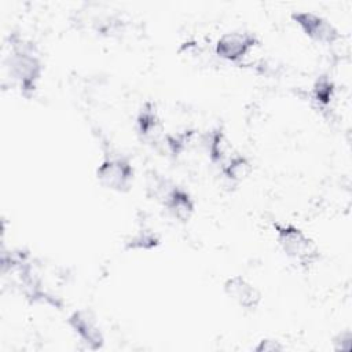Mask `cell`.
I'll return each mask as SVG.
<instances>
[{
  "instance_id": "obj_1",
  "label": "cell",
  "mask_w": 352,
  "mask_h": 352,
  "mask_svg": "<svg viewBox=\"0 0 352 352\" xmlns=\"http://www.w3.org/2000/svg\"><path fill=\"white\" fill-rule=\"evenodd\" d=\"M4 63L11 81L21 94L28 98L32 96L38 88L44 72V65L34 43L11 34Z\"/></svg>"
},
{
  "instance_id": "obj_2",
  "label": "cell",
  "mask_w": 352,
  "mask_h": 352,
  "mask_svg": "<svg viewBox=\"0 0 352 352\" xmlns=\"http://www.w3.org/2000/svg\"><path fill=\"white\" fill-rule=\"evenodd\" d=\"M272 230L279 249L290 261L301 268H311L319 261V248L304 230L283 221H274Z\"/></svg>"
},
{
  "instance_id": "obj_3",
  "label": "cell",
  "mask_w": 352,
  "mask_h": 352,
  "mask_svg": "<svg viewBox=\"0 0 352 352\" xmlns=\"http://www.w3.org/2000/svg\"><path fill=\"white\" fill-rule=\"evenodd\" d=\"M96 180L116 192H128L135 179V168L126 155L106 154L95 170Z\"/></svg>"
},
{
  "instance_id": "obj_4",
  "label": "cell",
  "mask_w": 352,
  "mask_h": 352,
  "mask_svg": "<svg viewBox=\"0 0 352 352\" xmlns=\"http://www.w3.org/2000/svg\"><path fill=\"white\" fill-rule=\"evenodd\" d=\"M258 37L249 30H231L223 33L213 48L214 55L230 63H241L257 45Z\"/></svg>"
},
{
  "instance_id": "obj_5",
  "label": "cell",
  "mask_w": 352,
  "mask_h": 352,
  "mask_svg": "<svg viewBox=\"0 0 352 352\" xmlns=\"http://www.w3.org/2000/svg\"><path fill=\"white\" fill-rule=\"evenodd\" d=\"M292 21L298 26L304 36L318 44L331 45L341 38L340 30L320 14L312 11H294L292 12Z\"/></svg>"
},
{
  "instance_id": "obj_6",
  "label": "cell",
  "mask_w": 352,
  "mask_h": 352,
  "mask_svg": "<svg viewBox=\"0 0 352 352\" xmlns=\"http://www.w3.org/2000/svg\"><path fill=\"white\" fill-rule=\"evenodd\" d=\"M67 326L78 340L91 351H99L104 345V334L96 316L88 309H76L67 319Z\"/></svg>"
},
{
  "instance_id": "obj_7",
  "label": "cell",
  "mask_w": 352,
  "mask_h": 352,
  "mask_svg": "<svg viewBox=\"0 0 352 352\" xmlns=\"http://www.w3.org/2000/svg\"><path fill=\"white\" fill-rule=\"evenodd\" d=\"M135 129L138 138L153 147L164 146L165 128L162 118L157 110V106L151 100H146L135 118Z\"/></svg>"
},
{
  "instance_id": "obj_8",
  "label": "cell",
  "mask_w": 352,
  "mask_h": 352,
  "mask_svg": "<svg viewBox=\"0 0 352 352\" xmlns=\"http://www.w3.org/2000/svg\"><path fill=\"white\" fill-rule=\"evenodd\" d=\"M224 294L245 311H254L260 301V290L242 275L228 276L223 283Z\"/></svg>"
},
{
  "instance_id": "obj_9",
  "label": "cell",
  "mask_w": 352,
  "mask_h": 352,
  "mask_svg": "<svg viewBox=\"0 0 352 352\" xmlns=\"http://www.w3.org/2000/svg\"><path fill=\"white\" fill-rule=\"evenodd\" d=\"M161 204L173 220L183 224L190 221L195 213V199L190 191L176 184L168 191Z\"/></svg>"
},
{
  "instance_id": "obj_10",
  "label": "cell",
  "mask_w": 352,
  "mask_h": 352,
  "mask_svg": "<svg viewBox=\"0 0 352 352\" xmlns=\"http://www.w3.org/2000/svg\"><path fill=\"white\" fill-rule=\"evenodd\" d=\"M201 146L206 153L209 161L220 166L232 153V146L223 126H213L199 136Z\"/></svg>"
},
{
  "instance_id": "obj_11",
  "label": "cell",
  "mask_w": 352,
  "mask_h": 352,
  "mask_svg": "<svg viewBox=\"0 0 352 352\" xmlns=\"http://www.w3.org/2000/svg\"><path fill=\"white\" fill-rule=\"evenodd\" d=\"M312 103L320 111H330L337 96V87L329 74H319L309 92Z\"/></svg>"
},
{
  "instance_id": "obj_12",
  "label": "cell",
  "mask_w": 352,
  "mask_h": 352,
  "mask_svg": "<svg viewBox=\"0 0 352 352\" xmlns=\"http://www.w3.org/2000/svg\"><path fill=\"white\" fill-rule=\"evenodd\" d=\"M253 170V164L249 157L243 154H231L221 165H220V173L224 177V180L230 184H239L248 176H250Z\"/></svg>"
},
{
  "instance_id": "obj_13",
  "label": "cell",
  "mask_w": 352,
  "mask_h": 352,
  "mask_svg": "<svg viewBox=\"0 0 352 352\" xmlns=\"http://www.w3.org/2000/svg\"><path fill=\"white\" fill-rule=\"evenodd\" d=\"M197 136H198V132L192 128H184L182 131L168 133L165 135V139H164V147L166 148L168 154L177 158L183 155L186 151H188V148L195 142Z\"/></svg>"
},
{
  "instance_id": "obj_14",
  "label": "cell",
  "mask_w": 352,
  "mask_h": 352,
  "mask_svg": "<svg viewBox=\"0 0 352 352\" xmlns=\"http://www.w3.org/2000/svg\"><path fill=\"white\" fill-rule=\"evenodd\" d=\"M161 243L160 235L150 227L142 226L125 241L126 250H151Z\"/></svg>"
},
{
  "instance_id": "obj_15",
  "label": "cell",
  "mask_w": 352,
  "mask_h": 352,
  "mask_svg": "<svg viewBox=\"0 0 352 352\" xmlns=\"http://www.w3.org/2000/svg\"><path fill=\"white\" fill-rule=\"evenodd\" d=\"M333 348L336 351H349L351 345H352V333L349 329L341 330L338 331L334 337H333Z\"/></svg>"
},
{
  "instance_id": "obj_16",
  "label": "cell",
  "mask_w": 352,
  "mask_h": 352,
  "mask_svg": "<svg viewBox=\"0 0 352 352\" xmlns=\"http://www.w3.org/2000/svg\"><path fill=\"white\" fill-rule=\"evenodd\" d=\"M285 349V346L282 345V342L279 340L275 338H261L254 346L253 351L256 352H282Z\"/></svg>"
}]
</instances>
